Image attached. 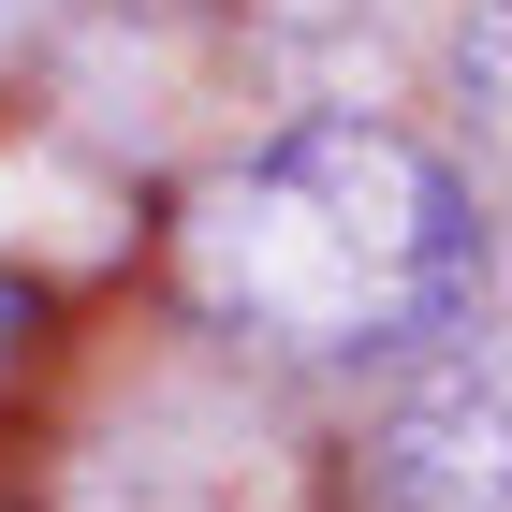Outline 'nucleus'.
<instances>
[{
  "mask_svg": "<svg viewBox=\"0 0 512 512\" xmlns=\"http://www.w3.org/2000/svg\"><path fill=\"white\" fill-rule=\"evenodd\" d=\"M454 88H469V118L512 147V0H469V30H454Z\"/></svg>",
  "mask_w": 512,
  "mask_h": 512,
  "instance_id": "obj_3",
  "label": "nucleus"
},
{
  "mask_svg": "<svg viewBox=\"0 0 512 512\" xmlns=\"http://www.w3.org/2000/svg\"><path fill=\"white\" fill-rule=\"evenodd\" d=\"M30 322H44V293H30V278H0V366L30 352Z\"/></svg>",
  "mask_w": 512,
  "mask_h": 512,
  "instance_id": "obj_4",
  "label": "nucleus"
},
{
  "mask_svg": "<svg viewBox=\"0 0 512 512\" xmlns=\"http://www.w3.org/2000/svg\"><path fill=\"white\" fill-rule=\"evenodd\" d=\"M366 483H381V512H512V322L498 337H454L425 381L395 395Z\"/></svg>",
  "mask_w": 512,
  "mask_h": 512,
  "instance_id": "obj_2",
  "label": "nucleus"
},
{
  "mask_svg": "<svg viewBox=\"0 0 512 512\" xmlns=\"http://www.w3.org/2000/svg\"><path fill=\"white\" fill-rule=\"evenodd\" d=\"M483 191L395 118H293L191 191V293L264 352L381 366L483 308Z\"/></svg>",
  "mask_w": 512,
  "mask_h": 512,
  "instance_id": "obj_1",
  "label": "nucleus"
}]
</instances>
